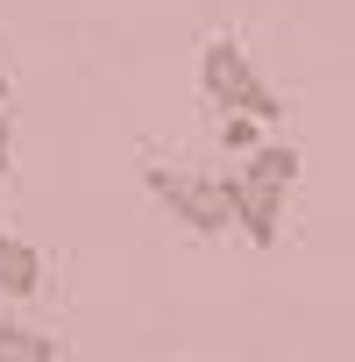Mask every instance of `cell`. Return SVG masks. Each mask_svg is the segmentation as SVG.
<instances>
[{
  "instance_id": "3957f363",
  "label": "cell",
  "mask_w": 355,
  "mask_h": 362,
  "mask_svg": "<svg viewBox=\"0 0 355 362\" xmlns=\"http://www.w3.org/2000/svg\"><path fill=\"white\" fill-rule=\"evenodd\" d=\"M36 291H43V249L0 235V298H36Z\"/></svg>"
},
{
  "instance_id": "8992f818",
  "label": "cell",
  "mask_w": 355,
  "mask_h": 362,
  "mask_svg": "<svg viewBox=\"0 0 355 362\" xmlns=\"http://www.w3.org/2000/svg\"><path fill=\"white\" fill-rule=\"evenodd\" d=\"M15 170V128H8V100H0V177Z\"/></svg>"
},
{
  "instance_id": "7a4b0ae2",
  "label": "cell",
  "mask_w": 355,
  "mask_h": 362,
  "mask_svg": "<svg viewBox=\"0 0 355 362\" xmlns=\"http://www.w3.org/2000/svg\"><path fill=\"white\" fill-rule=\"evenodd\" d=\"M142 185H149V199L178 221V228H192V235H228V228H242L235 221V199H228V185L221 177H199V170H170V163H142Z\"/></svg>"
},
{
  "instance_id": "6da1fadb",
  "label": "cell",
  "mask_w": 355,
  "mask_h": 362,
  "mask_svg": "<svg viewBox=\"0 0 355 362\" xmlns=\"http://www.w3.org/2000/svg\"><path fill=\"white\" fill-rule=\"evenodd\" d=\"M199 93H206V107H221V114H256L263 128L284 121V100L263 86L256 57H249L235 36H214V43L199 50Z\"/></svg>"
},
{
  "instance_id": "277c9868",
  "label": "cell",
  "mask_w": 355,
  "mask_h": 362,
  "mask_svg": "<svg viewBox=\"0 0 355 362\" xmlns=\"http://www.w3.org/2000/svg\"><path fill=\"white\" fill-rule=\"evenodd\" d=\"M0 362H57V341L43 327H15L0 320Z\"/></svg>"
},
{
  "instance_id": "52a82bcc",
  "label": "cell",
  "mask_w": 355,
  "mask_h": 362,
  "mask_svg": "<svg viewBox=\"0 0 355 362\" xmlns=\"http://www.w3.org/2000/svg\"><path fill=\"white\" fill-rule=\"evenodd\" d=\"M0 100H8V71H0Z\"/></svg>"
},
{
  "instance_id": "5b68a950",
  "label": "cell",
  "mask_w": 355,
  "mask_h": 362,
  "mask_svg": "<svg viewBox=\"0 0 355 362\" xmlns=\"http://www.w3.org/2000/svg\"><path fill=\"white\" fill-rule=\"evenodd\" d=\"M256 128H263L256 114H221V142H228L235 156H249V149H256Z\"/></svg>"
}]
</instances>
